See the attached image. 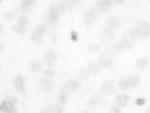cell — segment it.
<instances>
[{"mask_svg":"<svg viewBox=\"0 0 150 113\" xmlns=\"http://www.w3.org/2000/svg\"><path fill=\"white\" fill-rule=\"evenodd\" d=\"M120 43L123 44V47H124V49H130L131 47L134 45V42L131 41L130 38H127V37L125 36V37H123L122 38V41H120Z\"/></svg>","mask_w":150,"mask_h":113,"instance_id":"27","label":"cell"},{"mask_svg":"<svg viewBox=\"0 0 150 113\" xmlns=\"http://www.w3.org/2000/svg\"><path fill=\"white\" fill-rule=\"evenodd\" d=\"M35 31H36L37 33H40V35L44 36V35L47 33V28H45L44 25H37L36 29H35Z\"/></svg>","mask_w":150,"mask_h":113,"instance_id":"31","label":"cell"},{"mask_svg":"<svg viewBox=\"0 0 150 113\" xmlns=\"http://www.w3.org/2000/svg\"><path fill=\"white\" fill-rule=\"evenodd\" d=\"M1 32H3V25L0 24V33H1Z\"/></svg>","mask_w":150,"mask_h":113,"instance_id":"41","label":"cell"},{"mask_svg":"<svg viewBox=\"0 0 150 113\" xmlns=\"http://www.w3.org/2000/svg\"><path fill=\"white\" fill-rule=\"evenodd\" d=\"M70 40L73 41V42H78V40H79V35H78V32L76 31H71L70 32Z\"/></svg>","mask_w":150,"mask_h":113,"instance_id":"34","label":"cell"},{"mask_svg":"<svg viewBox=\"0 0 150 113\" xmlns=\"http://www.w3.org/2000/svg\"><path fill=\"white\" fill-rule=\"evenodd\" d=\"M125 0H112V3H115V4H118V5H122L124 4Z\"/></svg>","mask_w":150,"mask_h":113,"instance_id":"37","label":"cell"},{"mask_svg":"<svg viewBox=\"0 0 150 113\" xmlns=\"http://www.w3.org/2000/svg\"><path fill=\"white\" fill-rule=\"evenodd\" d=\"M110 112H112V113H120V107L117 104L116 105H112L111 108H110Z\"/></svg>","mask_w":150,"mask_h":113,"instance_id":"35","label":"cell"},{"mask_svg":"<svg viewBox=\"0 0 150 113\" xmlns=\"http://www.w3.org/2000/svg\"><path fill=\"white\" fill-rule=\"evenodd\" d=\"M0 112L5 113V112H4V105H3V102H0Z\"/></svg>","mask_w":150,"mask_h":113,"instance_id":"39","label":"cell"},{"mask_svg":"<svg viewBox=\"0 0 150 113\" xmlns=\"http://www.w3.org/2000/svg\"><path fill=\"white\" fill-rule=\"evenodd\" d=\"M0 70H1V66H0Z\"/></svg>","mask_w":150,"mask_h":113,"instance_id":"42","label":"cell"},{"mask_svg":"<svg viewBox=\"0 0 150 113\" xmlns=\"http://www.w3.org/2000/svg\"><path fill=\"white\" fill-rule=\"evenodd\" d=\"M12 30H13V32H16L18 35H24L25 31H26V28L25 26H22V25H19V24L17 23L16 25L12 26Z\"/></svg>","mask_w":150,"mask_h":113,"instance_id":"25","label":"cell"},{"mask_svg":"<svg viewBox=\"0 0 150 113\" xmlns=\"http://www.w3.org/2000/svg\"><path fill=\"white\" fill-rule=\"evenodd\" d=\"M106 23H107V25H108L111 29H117V28H119L122 20H120V18H119V17L115 16V17L108 18V19L106 20Z\"/></svg>","mask_w":150,"mask_h":113,"instance_id":"16","label":"cell"},{"mask_svg":"<svg viewBox=\"0 0 150 113\" xmlns=\"http://www.w3.org/2000/svg\"><path fill=\"white\" fill-rule=\"evenodd\" d=\"M0 1H3V0H0Z\"/></svg>","mask_w":150,"mask_h":113,"instance_id":"43","label":"cell"},{"mask_svg":"<svg viewBox=\"0 0 150 113\" xmlns=\"http://www.w3.org/2000/svg\"><path fill=\"white\" fill-rule=\"evenodd\" d=\"M44 61H45L48 68H54L56 61H57V55H56V52L54 50L49 49L44 52Z\"/></svg>","mask_w":150,"mask_h":113,"instance_id":"7","label":"cell"},{"mask_svg":"<svg viewBox=\"0 0 150 113\" xmlns=\"http://www.w3.org/2000/svg\"><path fill=\"white\" fill-rule=\"evenodd\" d=\"M138 29L142 31L143 36H146V37L150 36V23H148L145 20H139L138 22Z\"/></svg>","mask_w":150,"mask_h":113,"instance_id":"15","label":"cell"},{"mask_svg":"<svg viewBox=\"0 0 150 113\" xmlns=\"http://www.w3.org/2000/svg\"><path fill=\"white\" fill-rule=\"evenodd\" d=\"M13 85H14V88L19 93V94H26V88H25V80H24V76L23 75H17L13 80Z\"/></svg>","mask_w":150,"mask_h":113,"instance_id":"6","label":"cell"},{"mask_svg":"<svg viewBox=\"0 0 150 113\" xmlns=\"http://www.w3.org/2000/svg\"><path fill=\"white\" fill-rule=\"evenodd\" d=\"M40 86H41V88L45 92V93H50L51 90H52V88L55 87V82H54V80L52 79H50V78H43V79H41V81H40Z\"/></svg>","mask_w":150,"mask_h":113,"instance_id":"8","label":"cell"},{"mask_svg":"<svg viewBox=\"0 0 150 113\" xmlns=\"http://www.w3.org/2000/svg\"><path fill=\"white\" fill-rule=\"evenodd\" d=\"M116 87H117V83L113 80H107L100 86L99 92H100L101 95H110V94H112L115 92Z\"/></svg>","mask_w":150,"mask_h":113,"instance_id":"5","label":"cell"},{"mask_svg":"<svg viewBox=\"0 0 150 113\" xmlns=\"http://www.w3.org/2000/svg\"><path fill=\"white\" fill-rule=\"evenodd\" d=\"M31 41L37 43V44H42L43 43V36L40 35V33H37L36 31H33L32 35H31Z\"/></svg>","mask_w":150,"mask_h":113,"instance_id":"23","label":"cell"},{"mask_svg":"<svg viewBox=\"0 0 150 113\" xmlns=\"http://www.w3.org/2000/svg\"><path fill=\"white\" fill-rule=\"evenodd\" d=\"M60 93H61V94H64V95H67V97H68L69 94L71 93V90H70V88L68 87V85H67V83H63V85H62V87H61Z\"/></svg>","mask_w":150,"mask_h":113,"instance_id":"30","label":"cell"},{"mask_svg":"<svg viewBox=\"0 0 150 113\" xmlns=\"http://www.w3.org/2000/svg\"><path fill=\"white\" fill-rule=\"evenodd\" d=\"M129 102V97L126 94H118L117 98H116V104L119 106V107H124L126 106Z\"/></svg>","mask_w":150,"mask_h":113,"instance_id":"18","label":"cell"},{"mask_svg":"<svg viewBox=\"0 0 150 113\" xmlns=\"http://www.w3.org/2000/svg\"><path fill=\"white\" fill-rule=\"evenodd\" d=\"M142 36H143V33H142V31H141L138 28L130 29V30L126 32V37H127V38H130L132 42H134V41H138Z\"/></svg>","mask_w":150,"mask_h":113,"instance_id":"11","label":"cell"},{"mask_svg":"<svg viewBox=\"0 0 150 113\" xmlns=\"http://www.w3.org/2000/svg\"><path fill=\"white\" fill-rule=\"evenodd\" d=\"M123 49H124L123 44H122L120 42H118V43H116V44L112 45V47L110 48V50H107V52H110V54H117V52H120Z\"/></svg>","mask_w":150,"mask_h":113,"instance_id":"22","label":"cell"},{"mask_svg":"<svg viewBox=\"0 0 150 113\" xmlns=\"http://www.w3.org/2000/svg\"><path fill=\"white\" fill-rule=\"evenodd\" d=\"M103 104H105V100L103 97H99V95H93L89 98L87 105L91 107V108H97L99 106H101Z\"/></svg>","mask_w":150,"mask_h":113,"instance_id":"10","label":"cell"},{"mask_svg":"<svg viewBox=\"0 0 150 113\" xmlns=\"http://www.w3.org/2000/svg\"><path fill=\"white\" fill-rule=\"evenodd\" d=\"M149 64V60L146 57H141V59H137L136 61V68L137 69H142L144 70Z\"/></svg>","mask_w":150,"mask_h":113,"instance_id":"21","label":"cell"},{"mask_svg":"<svg viewBox=\"0 0 150 113\" xmlns=\"http://www.w3.org/2000/svg\"><path fill=\"white\" fill-rule=\"evenodd\" d=\"M66 83L68 85V87L70 88L71 92H75V90H76V89L80 87V83H79L76 80H68Z\"/></svg>","mask_w":150,"mask_h":113,"instance_id":"26","label":"cell"},{"mask_svg":"<svg viewBox=\"0 0 150 113\" xmlns=\"http://www.w3.org/2000/svg\"><path fill=\"white\" fill-rule=\"evenodd\" d=\"M139 80H141V76L139 74H135L134 76H129L126 79H123L120 81H118L117 83V87L119 89H129L131 87H136L138 83H139Z\"/></svg>","mask_w":150,"mask_h":113,"instance_id":"1","label":"cell"},{"mask_svg":"<svg viewBox=\"0 0 150 113\" xmlns=\"http://www.w3.org/2000/svg\"><path fill=\"white\" fill-rule=\"evenodd\" d=\"M135 104H136L137 106H143V105L145 104V99H144V98H138V99L135 100Z\"/></svg>","mask_w":150,"mask_h":113,"instance_id":"36","label":"cell"},{"mask_svg":"<svg viewBox=\"0 0 150 113\" xmlns=\"http://www.w3.org/2000/svg\"><path fill=\"white\" fill-rule=\"evenodd\" d=\"M44 76L45 78H50V79H52L55 76V73H54L52 68H48V69L44 70Z\"/></svg>","mask_w":150,"mask_h":113,"instance_id":"32","label":"cell"},{"mask_svg":"<svg viewBox=\"0 0 150 113\" xmlns=\"http://www.w3.org/2000/svg\"><path fill=\"white\" fill-rule=\"evenodd\" d=\"M89 76H91V73L87 68H82V69L79 70V78L81 80H87Z\"/></svg>","mask_w":150,"mask_h":113,"instance_id":"24","label":"cell"},{"mask_svg":"<svg viewBox=\"0 0 150 113\" xmlns=\"http://www.w3.org/2000/svg\"><path fill=\"white\" fill-rule=\"evenodd\" d=\"M101 68H103V67H101L99 63H96V62H92V63H89V64H88V67H87V69L89 70L91 75H96V74L100 73Z\"/></svg>","mask_w":150,"mask_h":113,"instance_id":"19","label":"cell"},{"mask_svg":"<svg viewBox=\"0 0 150 113\" xmlns=\"http://www.w3.org/2000/svg\"><path fill=\"white\" fill-rule=\"evenodd\" d=\"M18 100L16 97H7L3 100V105H4V112L5 113H16L17 112V106Z\"/></svg>","mask_w":150,"mask_h":113,"instance_id":"3","label":"cell"},{"mask_svg":"<svg viewBox=\"0 0 150 113\" xmlns=\"http://www.w3.org/2000/svg\"><path fill=\"white\" fill-rule=\"evenodd\" d=\"M35 4H36V0H22L18 10H19L21 12H26V11L31 10Z\"/></svg>","mask_w":150,"mask_h":113,"instance_id":"12","label":"cell"},{"mask_svg":"<svg viewBox=\"0 0 150 113\" xmlns=\"http://www.w3.org/2000/svg\"><path fill=\"white\" fill-rule=\"evenodd\" d=\"M113 37H115V33H113V31L112 30H110V29H104L103 30V32H101V38H103V41L105 40L106 42L107 41H111V40H113Z\"/></svg>","mask_w":150,"mask_h":113,"instance_id":"20","label":"cell"},{"mask_svg":"<svg viewBox=\"0 0 150 113\" xmlns=\"http://www.w3.org/2000/svg\"><path fill=\"white\" fill-rule=\"evenodd\" d=\"M3 50H4V44L3 42H0V52H3Z\"/></svg>","mask_w":150,"mask_h":113,"instance_id":"40","label":"cell"},{"mask_svg":"<svg viewBox=\"0 0 150 113\" xmlns=\"http://www.w3.org/2000/svg\"><path fill=\"white\" fill-rule=\"evenodd\" d=\"M29 68H30V71H31V73L37 74V73H40V71L42 70V63H41L40 61H37V60H33V61L30 62Z\"/></svg>","mask_w":150,"mask_h":113,"instance_id":"17","label":"cell"},{"mask_svg":"<svg viewBox=\"0 0 150 113\" xmlns=\"http://www.w3.org/2000/svg\"><path fill=\"white\" fill-rule=\"evenodd\" d=\"M112 5H113V3H112V0H97L96 3V7L94 10L99 13H108L112 8Z\"/></svg>","mask_w":150,"mask_h":113,"instance_id":"4","label":"cell"},{"mask_svg":"<svg viewBox=\"0 0 150 113\" xmlns=\"http://www.w3.org/2000/svg\"><path fill=\"white\" fill-rule=\"evenodd\" d=\"M99 64H100L103 68L112 69V67H113V61H112L110 57H106V56L101 55L100 59H99Z\"/></svg>","mask_w":150,"mask_h":113,"instance_id":"14","label":"cell"},{"mask_svg":"<svg viewBox=\"0 0 150 113\" xmlns=\"http://www.w3.org/2000/svg\"><path fill=\"white\" fill-rule=\"evenodd\" d=\"M18 24L26 28L29 25V18H28V16H21L19 18H18Z\"/></svg>","mask_w":150,"mask_h":113,"instance_id":"28","label":"cell"},{"mask_svg":"<svg viewBox=\"0 0 150 113\" xmlns=\"http://www.w3.org/2000/svg\"><path fill=\"white\" fill-rule=\"evenodd\" d=\"M12 17H13V13H12V12H11V13H7V14L5 16V20H10Z\"/></svg>","mask_w":150,"mask_h":113,"instance_id":"38","label":"cell"},{"mask_svg":"<svg viewBox=\"0 0 150 113\" xmlns=\"http://www.w3.org/2000/svg\"><path fill=\"white\" fill-rule=\"evenodd\" d=\"M88 50H89L91 52H98V51H99V45H98L97 43H92V44L89 45Z\"/></svg>","mask_w":150,"mask_h":113,"instance_id":"33","label":"cell"},{"mask_svg":"<svg viewBox=\"0 0 150 113\" xmlns=\"http://www.w3.org/2000/svg\"><path fill=\"white\" fill-rule=\"evenodd\" d=\"M97 20V11L94 8H89L88 11H86L85 13V22L87 25H92L94 24Z\"/></svg>","mask_w":150,"mask_h":113,"instance_id":"9","label":"cell"},{"mask_svg":"<svg viewBox=\"0 0 150 113\" xmlns=\"http://www.w3.org/2000/svg\"><path fill=\"white\" fill-rule=\"evenodd\" d=\"M60 16H61V13L57 10V6H56V4L51 5L50 8H49V11H48V23H49V25L55 26L56 24H57Z\"/></svg>","mask_w":150,"mask_h":113,"instance_id":"2","label":"cell"},{"mask_svg":"<svg viewBox=\"0 0 150 113\" xmlns=\"http://www.w3.org/2000/svg\"><path fill=\"white\" fill-rule=\"evenodd\" d=\"M42 112L43 113H62L63 112V108L60 105H52V104H50L47 107H44L42 109Z\"/></svg>","mask_w":150,"mask_h":113,"instance_id":"13","label":"cell"},{"mask_svg":"<svg viewBox=\"0 0 150 113\" xmlns=\"http://www.w3.org/2000/svg\"><path fill=\"white\" fill-rule=\"evenodd\" d=\"M67 95H64V94H59V97H57V105H60V106H64L66 105V102H67Z\"/></svg>","mask_w":150,"mask_h":113,"instance_id":"29","label":"cell"}]
</instances>
